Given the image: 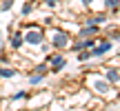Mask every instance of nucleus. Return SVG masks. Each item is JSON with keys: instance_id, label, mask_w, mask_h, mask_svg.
Listing matches in <instances>:
<instances>
[{"instance_id": "5", "label": "nucleus", "mask_w": 120, "mask_h": 111, "mask_svg": "<svg viewBox=\"0 0 120 111\" xmlns=\"http://www.w3.org/2000/svg\"><path fill=\"white\" fill-rule=\"evenodd\" d=\"M107 80H109V82H118V80H120V71L109 69V71H107Z\"/></svg>"}, {"instance_id": "15", "label": "nucleus", "mask_w": 120, "mask_h": 111, "mask_svg": "<svg viewBox=\"0 0 120 111\" xmlns=\"http://www.w3.org/2000/svg\"><path fill=\"white\" fill-rule=\"evenodd\" d=\"M38 82H40V73L38 76H31V85H38Z\"/></svg>"}, {"instance_id": "9", "label": "nucleus", "mask_w": 120, "mask_h": 111, "mask_svg": "<svg viewBox=\"0 0 120 111\" xmlns=\"http://www.w3.org/2000/svg\"><path fill=\"white\" fill-rule=\"evenodd\" d=\"M11 44H13V49H20L22 38H20V36H13V38H11Z\"/></svg>"}, {"instance_id": "8", "label": "nucleus", "mask_w": 120, "mask_h": 111, "mask_svg": "<svg viewBox=\"0 0 120 111\" xmlns=\"http://www.w3.org/2000/svg\"><path fill=\"white\" fill-rule=\"evenodd\" d=\"M107 18L105 16H96V18H89V25H100V22H105Z\"/></svg>"}, {"instance_id": "4", "label": "nucleus", "mask_w": 120, "mask_h": 111, "mask_svg": "<svg viewBox=\"0 0 120 111\" xmlns=\"http://www.w3.org/2000/svg\"><path fill=\"white\" fill-rule=\"evenodd\" d=\"M94 33H98V27H96V25H91V27H85V29H82L78 36H80V38H91Z\"/></svg>"}, {"instance_id": "13", "label": "nucleus", "mask_w": 120, "mask_h": 111, "mask_svg": "<svg viewBox=\"0 0 120 111\" xmlns=\"http://www.w3.org/2000/svg\"><path fill=\"white\" fill-rule=\"evenodd\" d=\"M78 58H80V60H89V58H91V51H82Z\"/></svg>"}, {"instance_id": "18", "label": "nucleus", "mask_w": 120, "mask_h": 111, "mask_svg": "<svg viewBox=\"0 0 120 111\" xmlns=\"http://www.w3.org/2000/svg\"><path fill=\"white\" fill-rule=\"evenodd\" d=\"M0 33H2V31H0Z\"/></svg>"}, {"instance_id": "1", "label": "nucleus", "mask_w": 120, "mask_h": 111, "mask_svg": "<svg viewBox=\"0 0 120 111\" xmlns=\"http://www.w3.org/2000/svg\"><path fill=\"white\" fill-rule=\"evenodd\" d=\"M69 44V36L62 33V31H56V36H53V47H67Z\"/></svg>"}, {"instance_id": "11", "label": "nucleus", "mask_w": 120, "mask_h": 111, "mask_svg": "<svg viewBox=\"0 0 120 111\" xmlns=\"http://www.w3.org/2000/svg\"><path fill=\"white\" fill-rule=\"evenodd\" d=\"M105 4H107L109 9H116L118 4H120V0H105Z\"/></svg>"}, {"instance_id": "6", "label": "nucleus", "mask_w": 120, "mask_h": 111, "mask_svg": "<svg viewBox=\"0 0 120 111\" xmlns=\"http://www.w3.org/2000/svg\"><path fill=\"white\" fill-rule=\"evenodd\" d=\"M51 67H53V71H58V69H62V67H64V58H62V56H58V58H53Z\"/></svg>"}, {"instance_id": "17", "label": "nucleus", "mask_w": 120, "mask_h": 111, "mask_svg": "<svg viewBox=\"0 0 120 111\" xmlns=\"http://www.w3.org/2000/svg\"><path fill=\"white\" fill-rule=\"evenodd\" d=\"M82 2H85V4H91V2H94V0H82Z\"/></svg>"}, {"instance_id": "12", "label": "nucleus", "mask_w": 120, "mask_h": 111, "mask_svg": "<svg viewBox=\"0 0 120 111\" xmlns=\"http://www.w3.org/2000/svg\"><path fill=\"white\" fill-rule=\"evenodd\" d=\"M96 89L98 91H107V82H96Z\"/></svg>"}, {"instance_id": "7", "label": "nucleus", "mask_w": 120, "mask_h": 111, "mask_svg": "<svg viewBox=\"0 0 120 111\" xmlns=\"http://www.w3.org/2000/svg\"><path fill=\"white\" fill-rule=\"evenodd\" d=\"M91 47H94V40H82V42H78L73 49L78 51V49H91Z\"/></svg>"}, {"instance_id": "14", "label": "nucleus", "mask_w": 120, "mask_h": 111, "mask_svg": "<svg viewBox=\"0 0 120 111\" xmlns=\"http://www.w3.org/2000/svg\"><path fill=\"white\" fill-rule=\"evenodd\" d=\"M27 98V93H25V91H20V93H16V96H13V100H25Z\"/></svg>"}, {"instance_id": "16", "label": "nucleus", "mask_w": 120, "mask_h": 111, "mask_svg": "<svg viewBox=\"0 0 120 111\" xmlns=\"http://www.w3.org/2000/svg\"><path fill=\"white\" fill-rule=\"evenodd\" d=\"M11 4H13V0H4V4H2V9H9V7H11Z\"/></svg>"}, {"instance_id": "10", "label": "nucleus", "mask_w": 120, "mask_h": 111, "mask_svg": "<svg viewBox=\"0 0 120 111\" xmlns=\"http://www.w3.org/2000/svg\"><path fill=\"white\" fill-rule=\"evenodd\" d=\"M0 76H4V78H11V76H16V71H13V69H0Z\"/></svg>"}, {"instance_id": "3", "label": "nucleus", "mask_w": 120, "mask_h": 111, "mask_svg": "<svg viewBox=\"0 0 120 111\" xmlns=\"http://www.w3.org/2000/svg\"><path fill=\"white\" fill-rule=\"evenodd\" d=\"M107 51H111V42H102V44H98V47L91 51V56H102V53H107Z\"/></svg>"}, {"instance_id": "2", "label": "nucleus", "mask_w": 120, "mask_h": 111, "mask_svg": "<svg viewBox=\"0 0 120 111\" xmlns=\"http://www.w3.org/2000/svg\"><path fill=\"white\" fill-rule=\"evenodd\" d=\"M25 40L31 42V44H40V42H42V33H40V31H27Z\"/></svg>"}]
</instances>
